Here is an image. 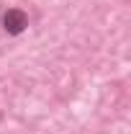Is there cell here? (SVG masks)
Wrapping results in <instances>:
<instances>
[{
	"instance_id": "1",
	"label": "cell",
	"mask_w": 131,
	"mask_h": 134,
	"mask_svg": "<svg viewBox=\"0 0 131 134\" xmlns=\"http://www.w3.org/2000/svg\"><path fill=\"white\" fill-rule=\"evenodd\" d=\"M28 29V13L23 8H8L0 16V31L5 36H21Z\"/></svg>"
}]
</instances>
